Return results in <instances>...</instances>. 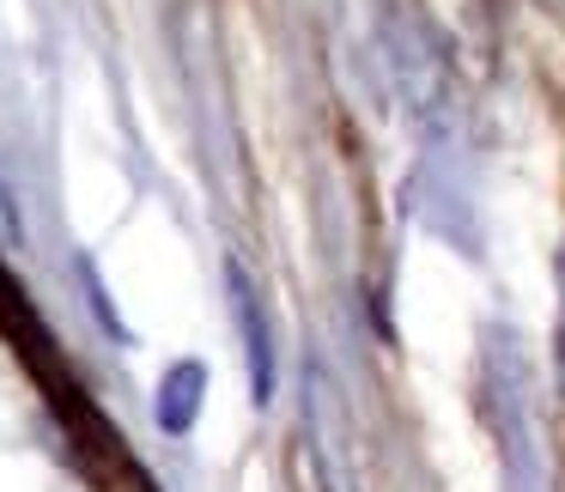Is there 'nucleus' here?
Listing matches in <instances>:
<instances>
[{"label": "nucleus", "mask_w": 565, "mask_h": 492, "mask_svg": "<svg viewBox=\"0 0 565 492\" xmlns=\"http://www.w3.org/2000/svg\"><path fill=\"white\" fill-rule=\"evenodd\" d=\"M225 286H232V317H237L244 359H249V395L274 402V329H268V310H262V292L244 274V261H225Z\"/></svg>", "instance_id": "f257e3e1"}, {"label": "nucleus", "mask_w": 565, "mask_h": 492, "mask_svg": "<svg viewBox=\"0 0 565 492\" xmlns=\"http://www.w3.org/2000/svg\"><path fill=\"white\" fill-rule=\"evenodd\" d=\"M201 395H207V365H201V359H177V365L164 371V383H159V407H152L171 438H183V431L195 426Z\"/></svg>", "instance_id": "f03ea898"}]
</instances>
